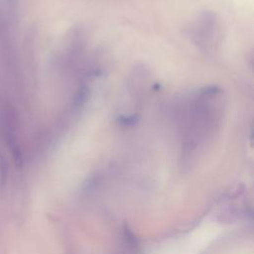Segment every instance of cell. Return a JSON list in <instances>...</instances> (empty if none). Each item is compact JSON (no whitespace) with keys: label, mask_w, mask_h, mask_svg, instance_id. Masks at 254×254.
Returning <instances> with one entry per match:
<instances>
[{"label":"cell","mask_w":254,"mask_h":254,"mask_svg":"<svg viewBox=\"0 0 254 254\" xmlns=\"http://www.w3.org/2000/svg\"><path fill=\"white\" fill-rule=\"evenodd\" d=\"M139 120L138 115H132V116H121L118 121L120 124H123L125 126H133L135 123H137Z\"/></svg>","instance_id":"obj_2"},{"label":"cell","mask_w":254,"mask_h":254,"mask_svg":"<svg viewBox=\"0 0 254 254\" xmlns=\"http://www.w3.org/2000/svg\"><path fill=\"white\" fill-rule=\"evenodd\" d=\"M2 126L8 148L14 158L15 164L20 166L23 162V156L16 136V123L14 119V114L8 108H6L2 113Z\"/></svg>","instance_id":"obj_1"}]
</instances>
